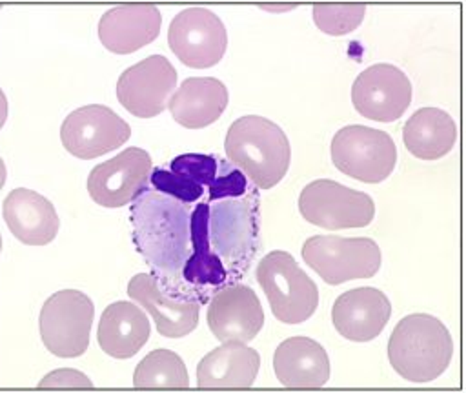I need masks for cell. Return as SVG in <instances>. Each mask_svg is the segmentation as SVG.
I'll use <instances>...</instances> for the list:
<instances>
[{
    "instance_id": "6da1fadb",
    "label": "cell",
    "mask_w": 466,
    "mask_h": 393,
    "mask_svg": "<svg viewBox=\"0 0 466 393\" xmlns=\"http://www.w3.org/2000/svg\"><path fill=\"white\" fill-rule=\"evenodd\" d=\"M133 242L140 255L167 280L182 277L191 253V215L184 202L144 189L131 206Z\"/></svg>"
},
{
    "instance_id": "7a4b0ae2",
    "label": "cell",
    "mask_w": 466,
    "mask_h": 393,
    "mask_svg": "<svg viewBox=\"0 0 466 393\" xmlns=\"http://www.w3.org/2000/svg\"><path fill=\"white\" fill-rule=\"evenodd\" d=\"M451 357L453 340L448 328L428 313H411L400 318L388 340L391 368L415 384L442 375Z\"/></svg>"
},
{
    "instance_id": "3957f363",
    "label": "cell",
    "mask_w": 466,
    "mask_h": 393,
    "mask_svg": "<svg viewBox=\"0 0 466 393\" xmlns=\"http://www.w3.org/2000/svg\"><path fill=\"white\" fill-rule=\"evenodd\" d=\"M224 149L228 160L260 189L279 184L291 160V146L282 127L258 115L235 120L228 129Z\"/></svg>"
},
{
    "instance_id": "277c9868",
    "label": "cell",
    "mask_w": 466,
    "mask_h": 393,
    "mask_svg": "<svg viewBox=\"0 0 466 393\" xmlns=\"http://www.w3.org/2000/svg\"><path fill=\"white\" fill-rule=\"evenodd\" d=\"M206 242L213 257L233 273L242 275L257 251V195L215 198L204 209Z\"/></svg>"
},
{
    "instance_id": "5b68a950",
    "label": "cell",
    "mask_w": 466,
    "mask_h": 393,
    "mask_svg": "<svg viewBox=\"0 0 466 393\" xmlns=\"http://www.w3.org/2000/svg\"><path fill=\"white\" fill-rule=\"evenodd\" d=\"M257 282L264 289L271 313L284 324L308 320L319 306L317 284L286 251H271L257 266Z\"/></svg>"
},
{
    "instance_id": "8992f818",
    "label": "cell",
    "mask_w": 466,
    "mask_h": 393,
    "mask_svg": "<svg viewBox=\"0 0 466 393\" xmlns=\"http://www.w3.org/2000/svg\"><path fill=\"white\" fill-rule=\"evenodd\" d=\"M304 262L326 284L370 278L380 267V247L373 238L315 235L302 244Z\"/></svg>"
},
{
    "instance_id": "52a82bcc",
    "label": "cell",
    "mask_w": 466,
    "mask_h": 393,
    "mask_svg": "<svg viewBox=\"0 0 466 393\" xmlns=\"http://www.w3.org/2000/svg\"><path fill=\"white\" fill-rule=\"evenodd\" d=\"M331 162L355 180L379 184L391 175L397 164V147L386 131L351 124L333 135Z\"/></svg>"
},
{
    "instance_id": "ba28073f",
    "label": "cell",
    "mask_w": 466,
    "mask_h": 393,
    "mask_svg": "<svg viewBox=\"0 0 466 393\" xmlns=\"http://www.w3.org/2000/svg\"><path fill=\"white\" fill-rule=\"evenodd\" d=\"M95 317L93 300L76 289L53 293L38 317L40 338L46 349L62 358L80 357L89 346Z\"/></svg>"
},
{
    "instance_id": "9c48e42d",
    "label": "cell",
    "mask_w": 466,
    "mask_h": 393,
    "mask_svg": "<svg viewBox=\"0 0 466 393\" xmlns=\"http://www.w3.org/2000/svg\"><path fill=\"white\" fill-rule=\"evenodd\" d=\"M299 211L313 226L346 229L368 226L375 217V204L364 191L320 178L304 186L299 195Z\"/></svg>"
},
{
    "instance_id": "30bf717a",
    "label": "cell",
    "mask_w": 466,
    "mask_h": 393,
    "mask_svg": "<svg viewBox=\"0 0 466 393\" xmlns=\"http://www.w3.org/2000/svg\"><path fill=\"white\" fill-rule=\"evenodd\" d=\"M167 44L182 64L202 69L222 60L228 35L222 20L213 11L206 7H187L171 20Z\"/></svg>"
},
{
    "instance_id": "8fae6325",
    "label": "cell",
    "mask_w": 466,
    "mask_h": 393,
    "mask_svg": "<svg viewBox=\"0 0 466 393\" xmlns=\"http://www.w3.org/2000/svg\"><path fill=\"white\" fill-rule=\"evenodd\" d=\"M129 124L113 109L91 104L71 111L60 127L62 146L78 158H95L126 144Z\"/></svg>"
},
{
    "instance_id": "7c38bea8",
    "label": "cell",
    "mask_w": 466,
    "mask_h": 393,
    "mask_svg": "<svg viewBox=\"0 0 466 393\" xmlns=\"http://www.w3.org/2000/svg\"><path fill=\"white\" fill-rule=\"evenodd\" d=\"M177 86V69L162 55H149L124 69L116 82V98L131 115L151 118L167 107Z\"/></svg>"
},
{
    "instance_id": "4fadbf2b",
    "label": "cell",
    "mask_w": 466,
    "mask_h": 393,
    "mask_svg": "<svg viewBox=\"0 0 466 393\" xmlns=\"http://www.w3.org/2000/svg\"><path fill=\"white\" fill-rule=\"evenodd\" d=\"M351 102L370 120L393 122L411 104V82L393 64H373L355 78Z\"/></svg>"
},
{
    "instance_id": "5bb4252c",
    "label": "cell",
    "mask_w": 466,
    "mask_h": 393,
    "mask_svg": "<svg viewBox=\"0 0 466 393\" xmlns=\"http://www.w3.org/2000/svg\"><path fill=\"white\" fill-rule=\"evenodd\" d=\"M149 173V153L140 147H127L91 169L87 193L98 206L120 207L135 200L146 189Z\"/></svg>"
},
{
    "instance_id": "9a60e30c",
    "label": "cell",
    "mask_w": 466,
    "mask_h": 393,
    "mask_svg": "<svg viewBox=\"0 0 466 393\" xmlns=\"http://www.w3.org/2000/svg\"><path fill=\"white\" fill-rule=\"evenodd\" d=\"M208 326L222 344H248L264 326V311L257 293L244 284L218 289L208 306Z\"/></svg>"
},
{
    "instance_id": "2e32d148",
    "label": "cell",
    "mask_w": 466,
    "mask_h": 393,
    "mask_svg": "<svg viewBox=\"0 0 466 393\" xmlns=\"http://www.w3.org/2000/svg\"><path fill=\"white\" fill-rule=\"evenodd\" d=\"M167 289L149 273H137L127 282V295L153 317L158 333L180 338L197 328L198 302L189 297L167 295Z\"/></svg>"
},
{
    "instance_id": "e0dca14e",
    "label": "cell",
    "mask_w": 466,
    "mask_h": 393,
    "mask_svg": "<svg viewBox=\"0 0 466 393\" xmlns=\"http://www.w3.org/2000/svg\"><path fill=\"white\" fill-rule=\"evenodd\" d=\"M391 315L390 298L377 287H355L344 291L331 307L335 329L348 340H373Z\"/></svg>"
},
{
    "instance_id": "ac0fdd59",
    "label": "cell",
    "mask_w": 466,
    "mask_h": 393,
    "mask_svg": "<svg viewBox=\"0 0 466 393\" xmlns=\"http://www.w3.org/2000/svg\"><path fill=\"white\" fill-rule=\"evenodd\" d=\"M162 25L158 7L151 4H122L106 11L98 22V38L113 53L126 55L151 44Z\"/></svg>"
},
{
    "instance_id": "d6986e66",
    "label": "cell",
    "mask_w": 466,
    "mask_h": 393,
    "mask_svg": "<svg viewBox=\"0 0 466 393\" xmlns=\"http://www.w3.org/2000/svg\"><path fill=\"white\" fill-rule=\"evenodd\" d=\"M2 215L11 233L27 246L49 244L60 227L55 206L27 187L13 189L4 198Z\"/></svg>"
},
{
    "instance_id": "ffe728a7",
    "label": "cell",
    "mask_w": 466,
    "mask_h": 393,
    "mask_svg": "<svg viewBox=\"0 0 466 393\" xmlns=\"http://www.w3.org/2000/svg\"><path fill=\"white\" fill-rule=\"evenodd\" d=\"M273 371L286 388L317 389L329 378V358L317 340L291 337L277 346Z\"/></svg>"
},
{
    "instance_id": "44dd1931",
    "label": "cell",
    "mask_w": 466,
    "mask_h": 393,
    "mask_svg": "<svg viewBox=\"0 0 466 393\" xmlns=\"http://www.w3.org/2000/svg\"><path fill=\"white\" fill-rule=\"evenodd\" d=\"M228 98V87L218 78L191 76L171 95L167 107L175 122L187 129H200L222 115Z\"/></svg>"
},
{
    "instance_id": "7402d4cb",
    "label": "cell",
    "mask_w": 466,
    "mask_h": 393,
    "mask_svg": "<svg viewBox=\"0 0 466 393\" xmlns=\"http://www.w3.org/2000/svg\"><path fill=\"white\" fill-rule=\"evenodd\" d=\"M151 333L147 315L127 300L109 304L98 320L96 340L104 353L115 358H129L140 351Z\"/></svg>"
},
{
    "instance_id": "603a6c76",
    "label": "cell",
    "mask_w": 466,
    "mask_h": 393,
    "mask_svg": "<svg viewBox=\"0 0 466 393\" xmlns=\"http://www.w3.org/2000/svg\"><path fill=\"white\" fill-rule=\"evenodd\" d=\"M260 368L258 353L238 342L209 351L197 366L198 388H249Z\"/></svg>"
},
{
    "instance_id": "cb8c5ba5",
    "label": "cell",
    "mask_w": 466,
    "mask_h": 393,
    "mask_svg": "<svg viewBox=\"0 0 466 393\" xmlns=\"http://www.w3.org/2000/svg\"><path fill=\"white\" fill-rule=\"evenodd\" d=\"M406 149L422 160H437L448 155L457 140L453 118L439 107L417 109L402 127Z\"/></svg>"
},
{
    "instance_id": "d4e9b609",
    "label": "cell",
    "mask_w": 466,
    "mask_h": 393,
    "mask_svg": "<svg viewBox=\"0 0 466 393\" xmlns=\"http://www.w3.org/2000/svg\"><path fill=\"white\" fill-rule=\"evenodd\" d=\"M135 388H187L189 377L182 358L171 349H153L146 355L135 373Z\"/></svg>"
},
{
    "instance_id": "484cf974",
    "label": "cell",
    "mask_w": 466,
    "mask_h": 393,
    "mask_svg": "<svg viewBox=\"0 0 466 393\" xmlns=\"http://www.w3.org/2000/svg\"><path fill=\"white\" fill-rule=\"evenodd\" d=\"M366 5L362 4H317L313 5V20L326 35H348L364 20Z\"/></svg>"
},
{
    "instance_id": "4316f807",
    "label": "cell",
    "mask_w": 466,
    "mask_h": 393,
    "mask_svg": "<svg viewBox=\"0 0 466 393\" xmlns=\"http://www.w3.org/2000/svg\"><path fill=\"white\" fill-rule=\"evenodd\" d=\"M226 160H217L209 155L200 153H186L171 160V171L184 175L191 182L198 186H206L208 189L213 186V182L218 178Z\"/></svg>"
},
{
    "instance_id": "83f0119b",
    "label": "cell",
    "mask_w": 466,
    "mask_h": 393,
    "mask_svg": "<svg viewBox=\"0 0 466 393\" xmlns=\"http://www.w3.org/2000/svg\"><path fill=\"white\" fill-rule=\"evenodd\" d=\"M151 186L155 191H160V193H166L184 204L187 202H195L204 187L191 182L189 178H186L184 175L180 173H175V171H166V169H155L153 175H151Z\"/></svg>"
},
{
    "instance_id": "f1b7e54d",
    "label": "cell",
    "mask_w": 466,
    "mask_h": 393,
    "mask_svg": "<svg viewBox=\"0 0 466 393\" xmlns=\"http://www.w3.org/2000/svg\"><path fill=\"white\" fill-rule=\"evenodd\" d=\"M40 388H67V389H86L91 388L93 382L87 375L76 369H55L47 373L40 382Z\"/></svg>"
}]
</instances>
